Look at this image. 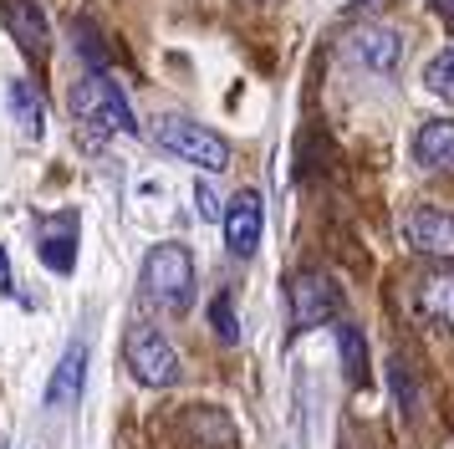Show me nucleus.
<instances>
[{
  "mask_svg": "<svg viewBox=\"0 0 454 449\" xmlns=\"http://www.w3.org/2000/svg\"><path fill=\"white\" fill-rule=\"evenodd\" d=\"M388 383H393V393H398V408L413 419V414H419V393H413V378H409V363H403V358L388 363Z\"/></svg>",
  "mask_w": 454,
  "mask_h": 449,
  "instance_id": "6ab92c4d",
  "label": "nucleus"
},
{
  "mask_svg": "<svg viewBox=\"0 0 454 449\" xmlns=\"http://www.w3.org/2000/svg\"><path fill=\"white\" fill-rule=\"evenodd\" d=\"M450 36H454V16H450Z\"/></svg>",
  "mask_w": 454,
  "mask_h": 449,
  "instance_id": "b1692460",
  "label": "nucleus"
},
{
  "mask_svg": "<svg viewBox=\"0 0 454 449\" xmlns=\"http://www.w3.org/2000/svg\"><path fill=\"white\" fill-rule=\"evenodd\" d=\"M82 383H87V347L72 343L62 352L57 373H51V383H46V408H72L82 398Z\"/></svg>",
  "mask_w": 454,
  "mask_h": 449,
  "instance_id": "f8f14e48",
  "label": "nucleus"
},
{
  "mask_svg": "<svg viewBox=\"0 0 454 449\" xmlns=\"http://www.w3.org/2000/svg\"><path fill=\"white\" fill-rule=\"evenodd\" d=\"M348 51L368 72H378V77H393L398 72V61H403V36L393 31V26H357L348 36Z\"/></svg>",
  "mask_w": 454,
  "mask_h": 449,
  "instance_id": "1a4fd4ad",
  "label": "nucleus"
},
{
  "mask_svg": "<svg viewBox=\"0 0 454 449\" xmlns=\"http://www.w3.org/2000/svg\"><path fill=\"white\" fill-rule=\"evenodd\" d=\"M0 449H5V445H0Z\"/></svg>",
  "mask_w": 454,
  "mask_h": 449,
  "instance_id": "393cba45",
  "label": "nucleus"
},
{
  "mask_svg": "<svg viewBox=\"0 0 454 449\" xmlns=\"http://www.w3.org/2000/svg\"><path fill=\"white\" fill-rule=\"evenodd\" d=\"M144 296L168 317H184L194 302V256L189 245L164 240L144 256Z\"/></svg>",
  "mask_w": 454,
  "mask_h": 449,
  "instance_id": "f257e3e1",
  "label": "nucleus"
},
{
  "mask_svg": "<svg viewBox=\"0 0 454 449\" xmlns=\"http://www.w3.org/2000/svg\"><path fill=\"white\" fill-rule=\"evenodd\" d=\"M413 159L429 174H454V122L450 118H424L413 133Z\"/></svg>",
  "mask_w": 454,
  "mask_h": 449,
  "instance_id": "9d476101",
  "label": "nucleus"
},
{
  "mask_svg": "<svg viewBox=\"0 0 454 449\" xmlns=\"http://www.w3.org/2000/svg\"><path fill=\"white\" fill-rule=\"evenodd\" d=\"M337 358H342L352 383L368 388V343H363V327H352V322L337 327Z\"/></svg>",
  "mask_w": 454,
  "mask_h": 449,
  "instance_id": "dca6fc26",
  "label": "nucleus"
},
{
  "mask_svg": "<svg viewBox=\"0 0 454 449\" xmlns=\"http://www.w3.org/2000/svg\"><path fill=\"white\" fill-rule=\"evenodd\" d=\"M42 261L51 265V271H72V261H77V215L67 209V215H51V220H42Z\"/></svg>",
  "mask_w": 454,
  "mask_h": 449,
  "instance_id": "ddd939ff",
  "label": "nucleus"
},
{
  "mask_svg": "<svg viewBox=\"0 0 454 449\" xmlns=\"http://www.w3.org/2000/svg\"><path fill=\"white\" fill-rule=\"evenodd\" d=\"M424 87H429L434 98L454 102V51H439V57L424 67Z\"/></svg>",
  "mask_w": 454,
  "mask_h": 449,
  "instance_id": "a211bd4d",
  "label": "nucleus"
},
{
  "mask_svg": "<svg viewBox=\"0 0 454 449\" xmlns=\"http://www.w3.org/2000/svg\"><path fill=\"white\" fill-rule=\"evenodd\" d=\"M209 327H215L220 347L240 343V317H235V296H230V291H215V302H209Z\"/></svg>",
  "mask_w": 454,
  "mask_h": 449,
  "instance_id": "f3484780",
  "label": "nucleus"
},
{
  "mask_svg": "<svg viewBox=\"0 0 454 449\" xmlns=\"http://www.w3.org/2000/svg\"><path fill=\"white\" fill-rule=\"evenodd\" d=\"M5 102H11V118L21 122L26 138H42L46 133V107H42V98H36V87H31L26 77H16L11 87H5Z\"/></svg>",
  "mask_w": 454,
  "mask_h": 449,
  "instance_id": "2eb2a0df",
  "label": "nucleus"
},
{
  "mask_svg": "<svg viewBox=\"0 0 454 449\" xmlns=\"http://www.w3.org/2000/svg\"><path fill=\"white\" fill-rule=\"evenodd\" d=\"M194 200H200V215H205V220H220V215H225V204H220V194H215L209 179L194 184Z\"/></svg>",
  "mask_w": 454,
  "mask_h": 449,
  "instance_id": "412c9836",
  "label": "nucleus"
},
{
  "mask_svg": "<svg viewBox=\"0 0 454 449\" xmlns=\"http://www.w3.org/2000/svg\"><path fill=\"white\" fill-rule=\"evenodd\" d=\"M403 240L424 261H454V215L450 209H434V204H419L403 220Z\"/></svg>",
  "mask_w": 454,
  "mask_h": 449,
  "instance_id": "0eeeda50",
  "label": "nucleus"
},
{
  "mask_svg": "<svg viewBox=\"0 0 454 449\" xmlns=\"http://www.w3.org/2000/svg\"><path fill=\"white\" fill-rule=\"evenodd\" d=\"M123 363H128V373H133V383H144V388H174L179 383V373H184L174 343H168L159 327H148V322H138L123 337Z\"/></svg>",
  "mask_w": 454,
  "mask_h": 449,
  "instance_id": "20e7f679",
  "label": "nucleus"
},
{
  "mask_svg": "<svg viewBox=\"0 0 454 449\" xmlns=\"http://www.w3.org/2000/svg\"><path fill=\"white\" fill-rule=\"evenodd\" d=\"M0 20H5V31L16 36V46H21L26 57L46 61V51H51V26H46L36 0H0Z\"/></svg>",
  "mask_w": 454,
  "mask_h": 449,
  "instance_id": "6e6552de",
  "label": "nucleus"
},
{
  "mask_svg": "<svg viewBox=\"0 0 454 449\" xmlns=\"http://www.w3.org/2000/svg\"><path fill=\"white\" fill-rule=\"evenodd\" d=\"M72 118L82 122V128H92L98 138H107V133H138V118L128 107L123 87L107 77V72H87L72 87Z\"/></svg>",
  "mask_w": 454,
  "mask_h": 449,
  "instance_id": "f03ea898",
  "label": "nucleus"
},
{
  "mask_svg": "<svg viewBox=\"0 0 454 449\" xmlns=\"http://www.w3.org/2000/svg\"><path fill=\"white\" fill-rule=\"evenodd\" d=\"M72 31H77V51H82V57L92 61V72H103V67H107V46H103L98 36H92V26H87V20H77Z\"/></svg>",
  "mask_w": 454,
  "mask_h": 449,
  "instance_id": "aec40b11",
  "label": "nucleus"
},
{
  "mask_svg": "<svg viewBox=\"0 0 454 449\" xmlns=\"http://www.w3.org/2000/svg\"><path fill=\"white\" fill-rule=\"evenodd\" d=\"M153 143L164 154H174V159L205 169V174H215V169L225 174L230 169V143L215 128H205V122H194V118H179V113H168V118L153 122Z\"/></svg>",
  "mask_w": 454,
  "mask_h": 449,
  "instance_id": "7ed1b4c3",
  "label": "nucleus"
},
{
  "mask_svg": "<svg viewBox=\"0 0 454 449\" xmlns=\"http://www.w3.org/2000/svg\"><path fill=\"white\" fill-rule=\"evenodd\" d=\"M184 434L194 439V449H240V434L230 424V414L209 404H194L184 414Z\"/></svg>",
  "mask_w": 454,
  "mask_h": 449,
  "instance_id": "9b49d317",
  "label": "nucleus"
},
{
  "mask_svg": "<svg viewBox=\"0 0 454 449\" xmlns=\"http://www.w3.org/2000/svg\"><path fill=\"white\" fill-rule=\"evenodd\" d=\"M413 302H419V311H424V322L450 327L454 332V271H434V276H424L419 291H413Z\"/></svg>",
  "mask_w": 454,
  "mask_h": 449,
  "instance_id": "4468645a",
  "label": "nucleus"
},
{
  "mask_svg": "<svg viewBox=\"0 0 454 449\" xmlns=\"http://www.w3.org/2000/svg\"><path fill=\"white\" fill-rule=\"evenodd\" d=\"M11 291H16V276H11V256L0 245V296H11Z\"/></svg>",
  "mask_w": 454,
  "mask_h": 449,
  "instance_id": "4be33fe9",
  "label": "nucleus"
},
{
  "mask_svg": "<svg viewBox=\"0 0 454 449\" xmlns=\"http://www.w3.org/2000/svg\"><path fill=\"white\" fill-rule=\"evenodd\" d=\"M434 11H439V16L450 20V16H454V0H434Z\"/></svg>",
  "mask_w": 454,
  "mask_h": 449,
  "instance_id": "5701e85b",
  "label": "nucleus"
},
{
  "mask_svg": "<svg viewBox=\"0 0 454 449\" xmlns=\"http://www.w3.org/2000/svg\"><path fill=\"white\" fill-rule=\"evenodd\" d=\"M220 230H225V245L230 256H255L261 250V235H266V204L255 189H240L235 200L225 204V215H220Z\"/></svg>",
  "mask_w": 454,
  "mask_h": 449,
  "instance_id": "423d86ee",
  "label": "nucleus"
},
{
  "mask_svg": "<svg viewBox=\"0 0 454 449\" xmlns=\"http://www.w3.org/2000/svg\"><path fill=\"white\" fill-rule=\"evenodd\" d=\"M291 317H296L301 332L337 322V317H342V286L332 281L327 271H301V276L291 281Z\"/></svg>",
  "mask_w": 454,
  "mask_h": 449,
  "instance_id": "39448f33",
  "label": "nucleus"
}]
</instances>
